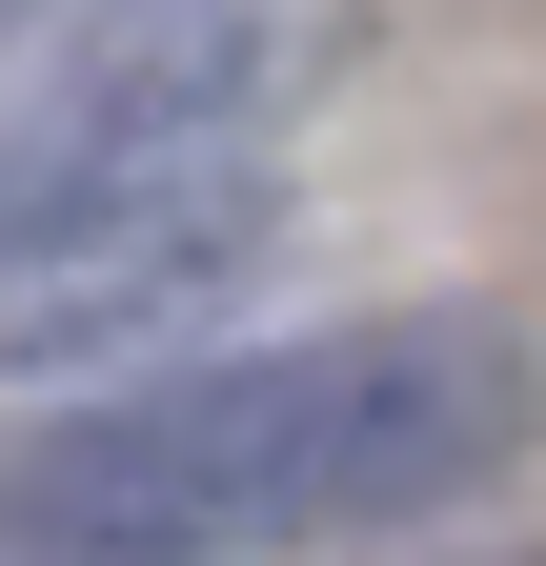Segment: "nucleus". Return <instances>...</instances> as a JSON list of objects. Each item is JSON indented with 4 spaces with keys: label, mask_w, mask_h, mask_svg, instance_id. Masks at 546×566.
I'll return each mask as SVG.
<instances>
[{
    "label": "nucleus",
    "mask_w": 546,
    "mask_h": 566,
    "mask_svg": "<svg viewBox=\"0 0 546 566\" xmlns=\"http://www.w3.org/2000/svg\"><path fill=\"white\" fill-rule=\"evenodd\" d=\"M546 446V365L486 304H385V324H284L202 344L162 385L61 405L0 446V506L61 566H324L385 526H445Z\"/></svg>",
    "instance_id": "f257e3e1"
},
{
    "label": "nucleus",
    "mask_w": 546,
    "mask_h": 566,
    "mask_svg": "<svg viewBox=\"0 0 546 566\" xmlns=\"http://www.w3.org/2000/svg\"><path fill=\"white\" fill-rule=\"evenodd\" d=\"M284 243V163L263 142H0V405L102 385L223 304Z\"/></svg>",
    "instance_id": "f03ea898"
},
{
    "label": "nucleus",
    "mask_w": 546,
    "mask_h": 566,
    "mask_svg": "<svg viewBox=\"0 0 546 566\" xmlns=\"http://www.w3.org/2000/svg\"><path fill=\"white\" fill-rule=\"evenodd\" d=\"M0 566H61V546H41V526H21V506H0Z\"/></svg>",
    "instance_id": "7ed1b4c3"
}]
</instances>
